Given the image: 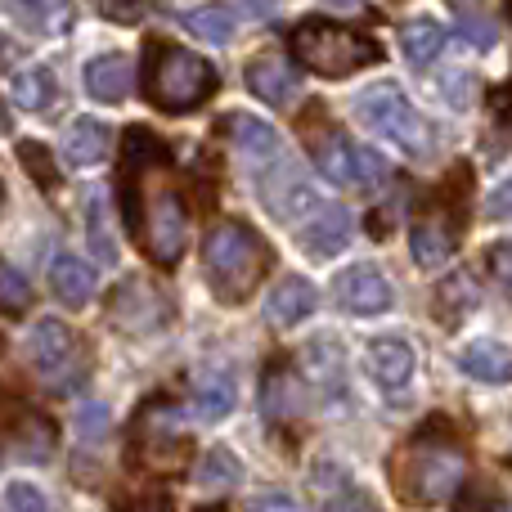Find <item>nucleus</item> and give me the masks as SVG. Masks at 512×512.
Here are the masks:
<instances>
[{
  "label": "nucleus",
  "instance_id": "nucleus-1",
  "mask_svg": "<svg viewBox=\"0 0 512 512\" xmlns=\"http://www.w3.org/2000/svg\"><path fill=\"white\" fill-rule=\"evenodd\" d=\"M122 203L140 252L158 265H176L189 239V207L176 185L171 149L149 131L131 126L122 144Z\"/></svg>",
  "mask_w": 512,
  "mask_h": 512
},
{
  "label": "nucleus",
  "instance_id": "nucleus-2",
  "mask_svg": "<svg viewBox=\"0 0 512 512\" xmlns=\"http://www.w3.org/2000/svg\"><path fill=\"white\" fill-rule=\"evenodd\" d=\"M463 445L454 441L450 423H427L414 441L400 450L396 459V490L405 504H418V508H432V504H445L454 499L463 481Z\"/></svg>",
  "mask_w": 512,
  "mask_h": 512
},
{
  "label": "nucleus",
  "instance_id": "nucleus-3",
  "mask_svg": "<svg viewBox=\"0 0 512 512\" xmlns=\"http://www.w3.org/2000/svg\"><path fill=\"white\" fill-rule=\"evenodd\" d=\"M274 252L265 248V239L243 221H230L221 230L207 234L203 243V265H207V283L221 301H248L261 279L270 274Z\"/></svg>",
  "mask_w": 512,
  "mask_h": 512
},
{
  "label": "nucleus",
  "instance_id": "nucleus-4",
  "mask_svg": "<svg viewBox=\"0 0 512 512\" xmlns=\"http://www.w3.org/2000/svg\"><path fill=\"white\" fill-rule=\"evenodd\" d=\"M144 90H149L153 108H162V113H189V108L212 99L216 68L207 59H198L194 50H180L171 41H149Z\"/></svg>",
  "mask_w": 512,
  "mask_h": 512
},
{
  "label": "nucleus",
  "instance_id": "nucleus-5",
  "mask_svg": "<svg viewBox=\"0 0 512 512\" xmlns=\"http://www.w3.org/2000/svg\"><path fill=\"white\" fill-rule=\"evenodd\" d=\"M292 54L319 77H351V72L369 68L382 59V45L360 27L324 23V18H306L292 27Z\"/></svg>",
  "mask_w": 512,
  "mask_h": 512
},
{
  "label": "nucleus",
  "instance_id": "nucleus-6",
  "mask_svg": "<svg viewBox=\"0 0 512 512\" xmlns=\"http://www.w3.org/2000/svg\"><path fill=\"white\" fill-rule=\"evenodd\" d=\"M27 364L50 391L68 396L90 378V351L63 319H36L27 333Z\"/></svg>",
  "mask_w": 512,
  "mask_h": 512
},
{
  "label": "nucleus",
  "instance_id": "nucleus-7",
  "mask_svg": "<svg viewBox=\"0 0 512 512\" xmlns=\"http://www.w3.org/2000/svg\"><path fill=\"white\" fill-rule=\"evenodd\" d=\"M355 117H360L378 140H391L405 153H427V144H432L427 122L414 113V104H409V99L400 95V86H391V81L360 90V95H355Z\"/></svg>",
  "mask_w": 512,
  "mask_h": 512
},
{
  "label": "nucleus",
  "instance_id": "nucleus-8",
  "mask_svg": "<svg viewBox=\"0 0 512 512\" xmlns=\"http://www.w3.org/2000/svg\"><path fill=\"white\" fill-rule=\"evenodd\" d=\"M310 158H315L319 176H324L328 185L369 189V185H382V180H387V162H382L373 149H364V144L346 140V135L333 131V126H319V131L310 135Z\"/></svg>",
  "mask_w": 512,
  "mask_h": 512
},
{
  "label": "nucleus",
  "instance_id": "nucleus-9",
  "mask_svg": "<svg viewBox=\"0 0 512 512\" xmlns=\"http://www.w3.org/2000/svg\"><path fill=\"white\" fill-rule=\"evenodd\" d=\"M131 445H135V459H140L149 472H180L189 463V454H194L180 409L162 405V400L149 405V409H140Z\"/></svg>",
  "mask_w": 512,
  "mask_h": 512
},
{
  "label": "nucleus",
  "instance_id": "nucleus-10",
  "mask_svg": "<svg viewBox=\"0 0 512 512\" xmlns=\"http://www.w3.org/2000/svg\"><path fill=\"white\" fill-rule=\"evenodd\" d=\"M54 441H59L54 423L41 409L18 400L14 391H0V450L23 463H45L54 454Z\"/></svg>",
  "mask_w": 512,
  "mask_h": 512
},
{
  "label": "nucleus",
  "instance_id": "nucleus-11",
  "mask_svg": "<svg viewBox=\"0 0 512 512\" xmlns=\"http://www.w3.org/2000/svg\"><path fill=\"white\" fill-rule=\"evenodd\" d=\"M113 324L126 333H153L158 324H167V297L158 283L131 279L113 301Z\"/></svg>",
  "mask_w": 512,
  "mask_h": 512
},
{
  "label": "nucleus",
  "instance_id": "nucleus-12",
  "mask_svg": "<svg viewBox=\"0 0 512 512\" xmlns=\"http://www.w3.org/2000/svg\"><path fill=\"white\" fill-rule=\"evenodd\" d=\"M351 230H355V216L346 212L342 203H328V207H319V212H310V221L297 230V243L306 256L328 261V256H337L351 243Z\"/></svg>",
  "mask_w": 512,
  "mask_h": 512
},
{
  "label": "nucleus",
  "instance_id": "nucleus-13",
  "mask_svg": "<svg viewBox=\"0 0 512 512\" xmlns=\"http://www.w3.org/2000/svg\"><path fill=\"white\" fill-rule=\"evenodd\" d=\"M337 306L346 315H382L391 310V283L378 265H351L337 279Z\"/></svg>",
  "mask_w": 512,
  "mask_h": 512
},
{
  "label": "nucleus",
  "instance_id": "nucleus-14",
  "mask_svg": "<svg viewBox=\"0 0 512 512\" xmlns=\"http://www.w3.org/2000/svg\"><path fill=\"white\" fill-rule=\"evenodd\" d=\"M261 198L279 221H292L297 212H319L315 189L301 180V171L292 167L288 158H279V167H270V180L261 185Z\"/></svg>",
  "mask_w": 512,
  "mask_h": 512
},
{
  "label": "nucleus",
  "instance_id": "nucleus-15",
  "mask_svg": "<svg viewBox=\"0 0 512 512\" xmlns=\"http://www.w3.org/2000/svg\"><path fill=\"white\" fill-rule=\"evenodd\" d=\"M454 248H459V221H450L441 207H436V212H423L414 221V230H409V252H414V261L423 265V270L445 265Z\"/></svg>",
  "mask_w": 512,
  "mask_h": 512
},
{
  "label": "nucleus",
  "instance_id": "nucleus-16",
  "mask_svg": "<svg viewBox=\"0 0 512 512\" xmlns=\"http://www.w3.org/2000/svg\"><path fill=\"white\" fill-rule=\"evenodd\" d=\"M369 373L391 400H400L409 378H414V346L405 337H378V342H369Z\"/></svg>",
  "mask_w": 512,
  "mask_h": 512
},
{
  "label": "nucleus",
  "instance_id": "nucleus-17",
  "mask_svg": "<svg viewBox=\"0 0 512 512\" xmlns=\"http://www.w3.org/2000/svg\"><path fill=\"white\" fill-rule=\"evenodd\" d=\"M221 131L230 135L234 153H239L252 171L270 167V158H283V153H279V135H274L270 126H265L261 117H252V113H230L221 122Z\"/></svg>",
  "mask_w": 512,
  "mask_h": 512
},
{
  "label": "nucleus",
  "instance_id": "nucleus-18",
  "mask_svg": "<svg viewBox=\"0 0 512 512\" xmlns=\"http://www.w3.org/2000/svg\"><path fill=\"white\" fill-rule=\"evenodd\" d=\"M248 90L256 99H265L270 108H283L292 104V95H297V72H292L288 59H279V54H256L248 63Z\"/></svg>",
  "mask_w": 512,
  "mask_h": 512
},
{
  "label": "nucleus",
  "instance_id": "nucleus-19",
  "mask_svg": "<svg viewBox=\"0 0 512 512\" xmlns=\"http://www.w3.org/2000/svg\"><path fill=\"white\" fill-rule=\"evenodd\" d=\"M301 400H306V391H301L297 373H292L288 360H279L274 369H265V387H261V409L270 423H288V418H297Z\"/></svg>",
  "mask_w": 512,
  "mask_h": 512
},
{
  "label": "nucleus",
  "instance_id": "nucleus-20",
  "mask_svg": "<svg viewBox=\"0 0 512 512\" xmlns=\"http://www.w3.org/2000/svg\"><path fill=\"white\" fill-rule=\"evenodd\" d=\"M315 301H319V292H315V283L310 279H283L279 288L270 292V306H265V319H270L274 328H297L301 319L315 310Z\"/></svg>",
  "mask_w": 512,
  "mask_h": 512
},
{
  "label": "nucleus",
  "instance_id": "nucleus-21",
  "mask_svg": "<svg viewBox=\"0 0 512 512\" xmlns=\"http://www.w3.org/2000/svg\"><path fill=\"white\" fill-rule=\"evenodd\" d=\"M86 95L99 104H122L131 95V63L122 54H99L86 63Z\"/></svg>",
  "mask_w": 512,
  "mask_h": 512
},
{
  "label": "nucleus",
  "instance_id": "nucleus-22",
  "mask_svg": "<svg viewBox=\"0 0 512 512\" xmlns=\"http://www.w3.org/2000/svg\"><path fill=\"white\" fill-rule=\"evenodd\" d=\"M108 144H113V131H108L104 122L77 117V122L68 126V135H63V158H68L72 167H95V162L108 158Z\"/></svg>",
  "mask_w": 512,
  "mask_h": 512
},
{
  "label": "nucleus",
  "instance_id": "nucleus-23",
  "mask_svg": "<svg viewBox=\"0 0 512 512\" xmlns=\"http://www.w3.org/2000/svg\"><path fill=\"white\" fill-rule=\"evenodd\" d=\"M234 409V373L230 369H203L194 378V414L203 423H221Z\"/></svg>",
  "mask_w": 512,
  "mask_h": 512
},
{
  "label": "nucleus",
  "instance_id": "nucleus-24",
  "mask_svg": "<svg viewBox=\"0 0 512 512\" xmlns=\"http://www.w3.org/2000/svg\"><path fill=\"white\" fill-rule=\"evenodd\" d=\"M50 288H54V297L59 301L81 306V301H90V292H95V270H90L86 261H77V256H54Z\"/></svg>",
  "mask_w": 512,
  "mask_h": 512
},
{
  "label": "nucleus",
  "instance_id": "nucleus-25",
  "mask_svg": "<svg viewBox=\"0 0 512 512\" xmlns=\"http://www.w3.org/2000/svg\"><path fill=\"white\" fill-rule=\"evenodd\" d=\"M463 373L477 382H512V351L504 342H472L463 351Z\"/></svg>",
  "mask_w": 512,
  "mask_h": 512
},
{
  "label": "nucleus",
  "instance_id": "nucleus-26",
  "mask_svg": "<svg viewBox=\"0 0 512 512\" xmlns=\"http://www.w3.org/2000/svg\"><path fill=\"white\" fill-rule=\"evenodd\" d=\"M180 23H185L189 32H194L198 41H207V45H225V41H234V32H239L230 5H198V9H189Z\"/></svg>",
  "mask_w": 512,
  "mask_h": 512
},
{
  "label": "nucleus",
  "instance_id": "nucleus-27",
  "mask_svg": "<svg viewBox=\"0 0 512 512\" xmlns=\"http://www.w3.org/2000/svg\"><path fill=\"white\" fill-rule=\"evenodd\" d=\"M400 45H405L414 68H427L445 45V27L436 23V18H414V23H405V32H400Z\"/></svg>",
  "mask_w": 512,
  "mask_h": 512
},
{
  "label": "nucleus",
  "instance_id": "nucleus-28",
  "mask_svg": "<svg viewBox=\"0 0 512 512\" xmlns=\"http://www.w3.org/2000/svg\"><path fill=\"white\" fill-rule=\"evenodd\" d=\"M306 373H310V378H315L324 391H342L346 364H342V351L333 346V337H319V342L306 351Z\"/></svg>",
  "mask_w": 512,
  "mask_h": 512
},
{
  "label": "nucleus",
  "instance_id": "nucleus-29",
  "mask_svg": "<svg viewBox=\"0 0 512 512\" xmlns=\"http://www.w3.org/2000/svg\"><path fill=\"white\" fill-rule=\"evenodd\" d=\"M9 9H14L27 27H36V32H63L72 18L68 0H9Z\"/></svg>",
  "mask_w": 512,
  "mask_h": 512
},
{
  "label": "nucleus",
  "instance_id": "nucleus-30",
  "mask_svg": "<svg viewBox=\"0 0 512 512\" xmlns=\"http://www.w3.org/2000/svg\"><path fill=\"white\" fill-rule=\"evenodd\" d=\"M54 95H59V86H54V77L45 68H23L14 77V104L27 108V113H41Z\"/></svg>",
  "mask_w": 512,
  "mask_h": 512
},
{
  "label": "nucleus",
  "instance_id": "nucleus-31",
  "mask_svg": "<svg viewBox=\"0 0 512 512\" xmlns=\"http://www.w3.org/2000/svg\"><path fill=\"white\" fill-rule=\"evenodd\" d=\"M243 481V463L230 450H207L198 463V486L203 490H234Z\"/></svg>",
  "mask_w": 512,
  "mask_h": 512
},
{
  "label": "nucleus",
  "instance_id": "nucleus-32",
  "mask_svg": "<svg viewBox=\"0 0 512 512\" xmlns=\"http://www.w3.org/2000/svg\"><path fill=\"white\" fill-rule=\"evenodd\" d=\"M459 36L468 45H477V50H490L499 41L495 14H486V9H459Z\"/></svg>",
  "mask_w": 512,
  "mask_h": 512
},
{
  "label": "nucleus",
  "instance_id": "nucleus-33",
  "mask_svg": "<svg viewBox=\"0 0 512 512\" xmlns=\"http://www.w3.org/2000/svg\"><path fill=\"white\" fill-rule=\"evenodd\" d=\"M27 306H32V288H27V279L14 270V265L0 261V310H5V315H23Z\"/></svg>",
  "mask_w": 512,
  "mask_h": 512
},
{
  "label": "nucleus",
  "instance_id": "nucleus-34",
  "mask_svg": "<svg viewBox=\"0 0 512 512\" xmlns=\"http://www.w3.org/2000/svg\"><path fill=\"white\" fill-rule=\"evenodd\" d=\"M5 508L9 512H50L45 495L36 486H27V481H14V486L5 490Z\"/></svg>",
  "mask_w": 512,
  "mask_h": 512
},
{
  "label": "nucleus",
  "instance_id": "nucleus-35",
  "mask_svg": "<svg viewBox=\"0 0 512 512\" xmlns=\"http://www.w3.org/2000/svg\"><path fill=\"white\" fill-rule=\"evenodd\" d=\"M454 512H504V504H499V495L490 486H468L454 499Z\"/></svg>",
  "mask_w": 512,
  "mask_h": 512
},
{
  "label": "nucleus",
  "instance_id": "nucleus-36",
  "mask_svg": "<svg viewBox=\"0 0 512 512\" xmlns=\"http://www.w3.org/2000/svg\"><path fill=\"white\" fill-rule=\"evenodd\" d=\"M18 162H27V171L36 176V185H54V171H50V149H41V144H18Z\"/></svg>",
  "mask_w": 512,
  "mask_h": 512
},
{
  "label": "nucleus",
  "instance_id": "nucleus-37",
  "mask_svg": "<svg viewBox=\"0 0 512 512\" xmlns=\"http://www.w3.org/2000/svg\"><path fill=\"white\" fill-rule=\"evenodd\" d=\"M77 432L86 436V441H99V436L108 432V409L104 405H86L77 414Z\"/></svg>",
  "mask_w": 512,
  "mask_h": 512
},
{
  "label": "nucleus",
  "instance_id": "nucleus-38",
  "mask_svg": "<svg viewBox=\"0 0 512 512\" xmlns=\"http://www.w3.org/2000/svg\"><path fill=\"white\" fill-rule=\"evenodd\" d=\"M95 9L113 23H135L144 14V0H95Z\"/></svg>",
  "mask_w": 512,
  "mask_h": 512
},
{
  "label": "nucleus",
  "instance_id": "nucleus-39",
  "mask_svg": "<svg viewBox=\"0 0 512 512\" xmlns=\"http://www.w3.org/2000/svg\"><path fill=\"white\" fill-rule=\"evenodd\" d=\"M248 512H306V508H301L292 495H261V499H252Z\"/></svg>",
  "mask_w": 512,
  "mask_h": 512
},
{
  "label": "nucleus",
  "instance_id": "nucleus-40",
  "mask_svg": "<svg viewBox=\"0 0 512 512\" xmlns=\"http://www.w3.org/2000/svg\"><path fill=\"white\" fill-rule=\"evenodd\" d=\"M486 216H495V221H504V216H512V176L504 180V185L490 194V207H486Z\"/></svg>",
  "mask_w": 512,
  "mask_h": 512
},
{
  "label": "nucleus",
  "instance_id": "nucleus-41",
  "mask_svg": "<svg viewBox=\"0 0 512 512\" xmlns=\"http://www.w3.org/2000/svg\"><path fill=\"white\" fill-rule=\"evenodd\" d=\"M490 270H495L499 283H508V288H512V243L495 248V256H490Z\"/></svg>",
  "mask_w": 512,
  "mask_h": 512
},
{
  "label": "nucleus",
  "instance_id": "nucleus-42",
  "mask_svg": "<svg viewBox=\"0 0 512 512\" xmlns=\"http://www.w3.org/2000/svg\"><path fill=\"white\" fill-rule=\"evenodd\" d=\"M131 512H171V504H167V499H140Z\"/></svg>",
  "mask_w": 512,
  "mask_h": 512
},
{
  "label": "nucleus",
  "instance_id": "nucleus-43",
  "mask_svg": "<svg viewBox=\"0 0 512 512\" xmlns=\"http://www.w3.org/2000/svg\"><path fill=\"white\" fill-rule=\"evenodd\" d=\"M248 5H252V14H270L274 0H248Z\"/></svg>",
  "mask_w": 512,
  "mask_h": 512
},
{
  "label": "nucleus",
  "instance_id": "nucleus-44",
  "mask_svg": "<svg viewBox=\"0 0 512 512\" xmlns=\"http://www.w3.org/2000/svg\"><path fill=\"white\" fill-rule=\"evenodd\" d=\"M328 5H333V9H360L364 0H328Z\"/></svg>",
  "mask_w": 512,
  "mask_h": 512
},
{
  "label": "nucleus",
  "instance_id": "nucleus-45",
  "mask_svg": "<svg viewBox=\"0 0 512 512\" xmlns=\"http://www.w3.org/2000/svg\"><path fill=\"white\" fill-rule=\"evenodd\" d=\"M0 59H5V41H0Z\"/></svg>",
  "mask_w": 512,
  "mask_h": 512
},
{
  "label": "nucleus",
  "instance_id": "nucleus-46",
  "mask_svg": "<svg viewBox=\"0 0 512 512\" xmlns=\"http://www.w3.org/2000/svg\"><path fill=\"white\" fill-rule=\"evenodd\" d=\"M212 512H221V508H212Z\"/></svg>",
  "mask_w": 512,
  "mask_h": 512
}]
</instances>
